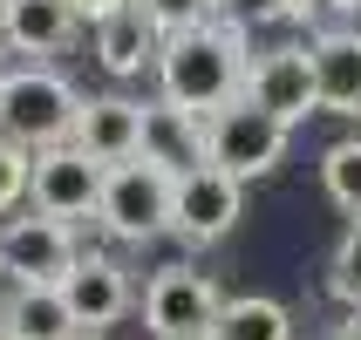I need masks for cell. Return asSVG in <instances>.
Masks as SVG:
<instances>
[{"instance_id":"obj_1","label":"cell","mask_w":361,"mask_h":340,"mask_svg":"<svg viewBox=\"0 0 361 340\" xmlns=\"http://www.w3.org/2000/svg\"><path fill=\"white\" fill-rule=\"evenodd\" d=\"M245 27L239 20H204V27H184V34H164L157 48V96L178 102L184 116L212 122L225 102L245 96Z\"/></svg>"},{"instance_id":"obj_2","label":"cell","mask_w":361,"mask_h":340,"mask_svg":"<svg viewBox=\"0 0 361 340\" xmlns=\"http://www.w3.org/2000/svg\"><path fill=\"white\" fill-rule=\"evenodd\" d=\"M75 109H82L75 82L55 75L48 61H27V68H7V75H0V137L20 143L27 157H35V150L68 143Z\"/></svg>"},{"instance_id":"obj_3","label":"cell","mask_w":361,"mask_h":340,"mask_svg":"<svg viewBox=\"0 0 361 340\" xmlns=\"http://www.w3.org/2000/svg\"><path fill=\"white\" fill-rule=\"evenodd\" d=\"M286 122H273L266 109H252V102H225L219 116L204 122V163L212 170H225L232 184H252V177H273L286 157Z\"/></svg>"},{"instance_id":"obj_4","label":"cell","mask_w":361,"mask_h":340,"mask_svg":"<svg viewBox=\"0 0 361 340\" xmlns=\"http://www.w3.org/2000/svg\"><path fill=\"white\" fill-rule=\"evenodd\" d=\"M96 225L109 239H123V245H143V239H157V232H171V177H164L157 163H143V157L102 170Z\"/></svg>"},{"instance_id":"obj_5","label":"cell","mask_w":361,"mask_h":340,"mask_svg":"<svg viewBox=\"0 0 361 340\" xmlns=\"http://www.w3.org/2000/svg\"><path fill=\"white\" fill-rule=\"evenodd\" d=\"M75 259H82L75 225L41 218V211H14L0 225V272L14 286H61Z\"/></svg>"},{"instance_id":"obj_6","label":"cell","mask_w":361,"mask_h":340,"mask_svg":"<svg viewBox=\"0 0 361 340\" xmlns=\"http://www.w3.org/2000/svg\"><path fill=\"white\" fill-rule=\"evenodd\" d=\"M219 279L212 272H191V265H164L157 279L143 286V327L157 340H198L212 334V320H219Z\"/></svg>"},{"instance_id":"obj_7","label":"cell","mask_w":361,"mask_h":340,"mask_svg":"<svg viewBox=\"0 0 361 340\" xmlns=\"http://www.w3.org/2000/svg\"><path fill=\"white\" fill-rule=\"evenodd\" d=\"M96 198H102V163H89L75 143L35 150V163H27V211L75 225V218H96Z\"/></svg>"},{"instance_id":"obj_8","label":"cell","mask_w":361,"mask_h":340,"mask_svg":"<svg viewBox=\"0 0 361 340\" xmlns=\"http://www.w3.org/2000/svg\"><path fill=\"white\" fill-rule=\"evenodd\" d=\"M245 211V184H232L225 170L198 163V170H184L171 177V239L184 245H219Z\"/></svg>"},{"instance_id":"obj_9","label":"cell","mask_w":361,"mask_h":340,"mask_svg":"<svg viewBox=\"0 0 361 340\" xmlns=\"http://www.w3.org/2000/svg\"><path fill=\"white\" fill-rule=\"evenodd\" d=\"M55 293H61V306H68L75 334H89V340H96L102 327H116L123 313H130V300H137V286H130V265L109 259V252H82Z\"/></svg>"},{"instance_id":"obj_10","label":"cell","mask_w":361,"mask_h":340,"mask_svg":"<svg viewBox=\"0 0 361 340\" xmlns=\"http://www.w3.org/2000/svg\"><path fill=\"white\" fill-rule=\"evenodd\" d=\"M245 102L266 109L273 122L286 130H300L321 102H314V68H307V48L300 41H280V48H266L252 68H245Z\"/></svg>"},{"instance_id":"obj_11","label":"cell","mask_w":361,"mask_h":340,"mask_svg":"<svg viewBox=\"0 0 361 340\" xmlns=\"http://www.w3.org/2000/svg\"><path fill=\"white\" fill-rule=\"evenodd\" d=\"M137 137H143V102L137 96H82L75 130H68V143L89 163H102V170L137 157Z\"/></svg>"},{"instance_id":"obj_12","label":"cell","mask_w":361,"mask_h":340,"mask_svg":"<svg viewBox=\"0 0 361 340\" xmlns=\"http://www.w3.org/2000/svg\"><path fill=\"white\" fill-rule=\"evenodd\" d=\"M307 68L327 116H361V27H321L307 41Z\"/></svg>"},{"instance_id":"obj_13","label":"cell","mask_w":361,"mask_h":340,"mask_svg":"<svg viewBox=\"0 0 361 340\" xmlns=\"http://www.w3.org/2000/svg\"><path fill=\"white\" fill-rule=\"evenodd\" d=\"M137 157H143V163H157L164 177H184V170H198V163H204V122H198V116H184L178 102L150 96V102H143Z\"/></svg>"},{"instance_id":"obj_14","label":"cell","mask_w":361,"mask_h":340,"mask_svg":"<svg viewBox=\"0 0 361 340\" xmlns=\"http://www.w3.org/2000/svg\"><path fill=\"white\" fill-rule=\"evenodd\" d=\"M75 7L68 0H0V41L7 55H61L75 41Z\"/></svg>"},{"instance_id":"obj_15","label":"cell","mask_w":361,"mask_h":340,"mask_svg":"<svg viewBox=\"0 0 361 340\" xmlns=\"http://www.w3.org/2000/svg\"><path fill=\"white\" fill-rule=\"evenodd\" d=\"M157 48H164V34L137 14V0H130V7H116L109 20H96V61H102L116 82L143 75V68H157Z\"/></svg>"},{"instance_id":"obj_16","label":"cell","mask_w":361,"mask_h":340,"mask_svg":"<svg viewBox=\"0 0 361 340\" xmlns=\"http://www.w3.org/2000/svg\"><path fill=\"white\" fill-rule=\"evenodd\" d=\"M0 320L14 327V340H82L55 286H14L0 300Z\"/></svg>"},{"instance_id":"obj_17","label":"cell","mask_w":361,"mask_h":340,"mask_svg":"<svg viewBox=\"0 0 361 340\" xmlns=\"http://www.w3.org/2000/svg\"><path fill=\"white\" fill-rule=\"evenodd\" d=\"M212 340H293V313L280 300H266V293H239V300L219 306Z\"/></svg>"},{"instance_id":"obj_18","label":"cell","mask_w":361,"mask_h":340,"mask_svg":"<svg viewBox=\"0 0 361 340\" xmlns=\"http://www.w3.org/2000/svg\"><path fill=\"white\" fill-rule=\"evenodd\" d=\"M321 184H327V198L341 204L348 218H361V137L327 143V157H321Z\"/></svg>"},{"instance_id":"obj_19","label":"cell","mask_w":361,"mask_h":340,"mask_svg":"<svg viewBox=\"0 0 361 340\" xmlns=\"http://www.w3.org/2000/svg\"><path fill=\"white\" fill-rule=\"evenodd\" d=\"M327 293L361 313V218H348L341 245H334V259H327Z\"/></svg>"},{"instance_id":"obj_20","label":"cell","mask_w":361,"mask_h":340,"mask_svg":"<svg viewBox=\"0 0 361 340\" xmlns=\"http://www.w3.org/2000/svg\"><path fill=\"white\" fill-rule=\"evenodd\" d=\"M137 14L150 20L157 34H184V27L219 20V0H137Z\"/></svg>"},{"instance_id":"obj_21","label":"cell","mask_w":361,"mask_h":340,"mask_svg":"<svg viewBox=\"0 0 361 340\" xmlns=\"http://www.w3.org/2000/svg\"><path fill=\"white\" fill-rule=\"evenodd\" d=\"M27 163H35V157H27L20 143H7V137H0V218L27 204Z\"/></svg>"},{"instance_id":"obj_22","label":"cell","mask_w":361,"mask_h":340,"mask_svg":"<svg viewBox=\"0 0 361 340\" xmlns=\"http://www.w3.org/2000/svg\"><path fill=\"white\" fill-rule=\"evenodd\" d=\"M68 7H75V20H89V27H96V20H109L116 7H130V0H68Z\"/></svg>"},{"instance_id":"obj_23","label":"cell","mask_w":361,"mask_h":340,"mask_svg":"<svg viewBox=\"0 0 361 340\" xmlns=\"http://www.w3.org/2000/svg\"><path fill=\"white\" fill-rule=\"evenodd\" d=\"M314 7H321V0H273V14H286V20H307Z\"/></svg>"},{"instance_id":"obj_24","label":"cell","mask_w":361,"mask_h":340,"mask_svg":"<svg viewBox=\"0 0 361 340\" xmlns=\"http://www.w3.org/2000/svg\"><path fill=\"white\" fill-rule=\"evenodd\" d=\"M334 340H361V313H348V320L334 327Z\"/></svg>"},{"instance_id":"obj_25","label":"cell","mask_w":361,"mask_h":340,"mask_svg":"<svg viewBox=\"0 0 361 340\" xmlns=\"http://www.w3.org/2000/svg\"><path fill=\"white\" fill-rule=\"evenodd\" d=\"M0 75H7V41H0Z\"/></svg>"},{"instance_id":"obj_26","label":"cell","mask_w":361,"mask_h":340,"mask_svg":"<svg viewBox=\"0 0 361 340\" xmlns=\"http://www.w3.org/2000/svg\"><path fill=\"white\" fill-rule=\"evenodd\" d=\"M0 340H14V327H7V320H0Z\"/></svg>"},{"instance_id":"obj_27","label":"cell","mask_w":361,"mask_h":340,"mask_svg":"<svg viewBox=\"0 0 361 340\" xmlns=\"http://www.w3.org/2000/svg\"><path fill=\"white\" fill-rule=\"evenodd\" d=\"M198 340H212V334H198Z\"/></svg>"},{"instance_id":"obj_28","label":"cell","mask_w":361,"mask_h":340,"mask_svg":"<svg viewBox=\"0 0 361 340\" xmlns=\"http://www.w3.org/2000/svg\"><path fill=\"white\" fill-rule=\"evenodd\" d=\"M82 340H89V334H82Z\"/></svg>"},{"instance_id":"obj_29","label":"cell","mask_w":361,"mask_h":340,"mask_svg":"<svg viewBox=\"0 0 361 340\" xmlns=\"http://www.w3.org/2000/svg\"><path fill=\"white\" fill-rule=\"evenodd\" d=\"M355 122H361V116H355Z\"/></svg>"}]
</instances>
